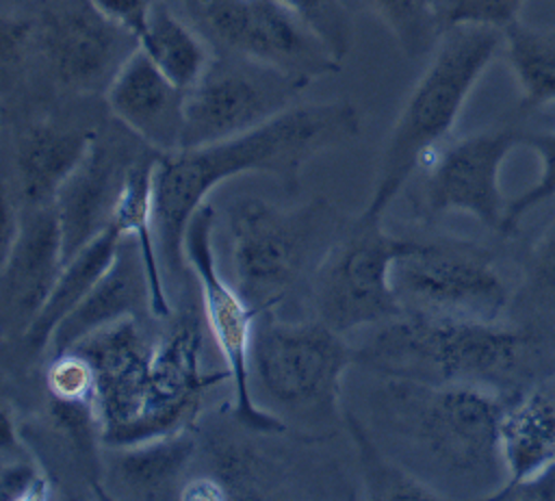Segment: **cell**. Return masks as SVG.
<instances>
[{
    "label": "cell",
    "mask_w": 555,
    "mask_h": 501,
    "mask_svg": "<svg viewBox=\"0 0 555 501\" xmlns=\"http://www.w3.org/2000/svg\"><path fill=\"white\" fill-rule=\"evenodd\" d=\"M356 360V351L319 319L282 321L275 310L256 314L249 347V380L264 410L293 419L304 438L345 419L340 408L343 375Z\"/></svg>",
    "instance_id": "6"
},
{
    "label": "cell",
    "mask_w": 555,
    "mask_h": 501,
    "mask_svg": "<svg viewBox=\"0 0 555 501\" xmlns=\"http://www.w3.org/2000/svg\"><path fill=\"white\" fill-rule=\"evenodd\" d=\"M35 48L54 80L72 93H104L139 39L91 0H39Z\"/></svg>",
    "instance_id": "14"
},
{
    "label": "cell",
    "mask_w": 555,
    "mask_h": 501,
    "mask_svg": "<svg viewBox=\"0 0 555 501\" xmlns=\"http://www.w3.org/2000/svg\"><path fill=\"white\" fill-rule=\"evenodd\" d=\"M63 265V234L54 204L22 206V228L0 271L4 343L22 338L50 297Z\"/></svg>",
    "instance_id": "16"
},
{
    "label": "cell",
    "mask_w": 555,
    "mask_h": 501,
    "mask_svg": "<svg viewBox=\"0 0 555 501\" xmlns=\"http://www.w3.org/2000/svg\"><path fill=\"white\" fill-rule=\"evenodd\" d=\"M91 2L115 24H119L121 28L139 37L152 7L158 0H91Z\"/></svg>",
    "instance_id": "35"
},
{
    "label": "cell",
    "mask_w": 555,
    "mask_h": 501,
    "mask_svg": "<svg viewBox=\"0 0 555 501\" xmlns=\"http://www.w3.org/2000/svg\"><path fill=\"white\" fill-rule=\"evenodd\" d=\"M501 48L499 28L453 26L440 33L388 132L362 217L382 219L423 158L447 141L470 91Z\"/></svg>",
    "instance_id": "5"
},
{
    "label": "cell",
    "mask_w": 555,
    "mask_h": 501,
    "mask_svg": "<svg viewBox=\"0 0 555 501\" xmlns=\"http://www.w3.org/2000/svg\"><path fill=\"white\" fill-rule=\"evenodd\" d=\"M306 89L262 63L215 54L206 74L184 95L182 147H199L243 134L293 106Z\"/></svg>",
    "instance_id": "13"
},
{
    "label": "cell",
    "mask_w": 555,
    "mask_h": 501,
    "mask_svg": "<svg viewBox=\"0 0 555 501\" xmlns=\"http://www.w3.org/2000/svg\"><path fill=\"white\" fill-rule=\"evenodd\" d=\"M119 239V230L111 226L63 265L50 297L17 341L26 358H37L48 351L52 332L87 297V293L111 267L117 254Z\"/></svg>",
    "instance_id": "22"
},
{
    "label": "cell",
    "mask_w": 555,
    "mask_h": 501,
    "mask_svg": "<svg viewBox=\"0 0 555 501\" xmlns=\"http://www.w3.org/2000/svg\"><path fill=\"white\" fill-rule=\"evenodd\" d=\"M193 427L143 442L108 447L106 481L124 499H171L180 494V477L195 458Z\"/></svg>",
    "instance_id": "20"
},
{
    "label": "cell",
    "mask_w": 555,
    "mask_h": 501,
    "mask_svg": "<svg viewBox=\"0 0 555 501\" xmlns=\"http://www.w3.org/2000/svg\"><path fill=\"white\" fill-rule=\"evenodd\" d=\"M343 423L353 440L369 499H444L412 471L388 458L353 412L345 410Z\"/></svg>",
    "instance_id": "25"
},
{
    "label": "cell",
    "mask_w": 555,
    "mask_h": 501,
    "mask_svg": "<svg viewBox=\"0 0 555 501\" xmlns=\"http://www.w3.org/2000/svg\"><path fill=\"white\" fill-rule=\"evenodd\" d=\"M499 436L507 479L555 462V380L527 384L505 397Z\"/></svg>",
    "instance_id": "21"
},
{
    "label": "cell",
    "mask_w": 555,
    "mask_h": 501,
    "mask_svg": "<svg viewBox=\"0 0 555 501\" xmlns=\"http://www.w3.org/2000/svg\"><path fill=\"white\" fill-rule=\"evenodd\" d=\"M527 0H438L440 30L453 26H490L507 28L520 20Z\"/></svg>",
    "instance_id": "30"
},
{
    "label": "cell",
    "mask_w": 555,
    "mask_h": 501,
    "mask_svg": "<svg viewBox=\"0 0 555 501\" xmlns=\"http://www.w3.org/2000/svg\"><path fill=\"white\" fill-rule=\"evenodd\" d=\"M345 221L325 197L297 208L260 197H238L228 206L234 286L256 314L275 310L293 288L308 284Z\"/></svg>",
    "instance_id": "7"
},
{
    "label": "cell",
    "mask_w": 555,
    "mask_h": 501,
    "mask_svg": "<svg viewBox=\"0 0 555 501\" xmlns=\"http://www.w3.org/2000/svg\"><path fill=\"white\" fill-rule=\"evenodd\" d=\"M35 43V20L4 15L0 24V54H2V76L4 82L11 74L20 72L26 63L30 48Z\"/></svg>",
    "instance_id": "33"
},
{
    "label": "cell",
    "mask_w": 555,
    "mask_h": 501,
    "mask_svg": "<svg viewBox=\"0 0 555 501\" xmlns=\"http://www.w3.org/2000/svg\"><path fill=\"white\" fill-rule=\"evenodd\" d=\"M199 347V323L191 312L154 338L143 330V319L126 317L72 347L95 373L104 447L134 445L193 427L204 393L230 380L228 371L202 369Z\"/></svg>",
    "instance_id": "2"
},
{
    "label": "cell",
    "mask_w": 555,
    "mask_h": 501,
    "mask_svg": "<svg viewBox=\"0 0 555 501\" xmlns=\"http://www.w3.org/2000/svg\"><path fill=\"white\" fill-rule=\"evenodd\" d=\"M126 134L117 137L98 128L89 152L54 197L65 262L111 228L126 174L134 158L150 147L139 137L128 141Z\"/></svg>",
    "instance_id": "15"
},
{
    "label": "cell",
    "mask_w": 555,
    "mask_h": 501,
    "mask_svg": "<svg viewBox=\"0 0 555 501\" xmlns=\"http://www.w3.org/2000/svg\"><path fill=\"white\" fill-rule=\"evenodd\" d=\"M215 210L202 204L191 217L184 232V260L197 278L208 330L225 360V371L232 382V414L249 432L284 434L288 425L256 403L249 380V347L256 312L236 291L221 278L212 247Z\"/></svg>",
    "instance_id": "12"
},
{
    "label": "cell",
    "mask_w": 555,
    "mask_h": 501,
    "mask_svg": "<svg viewBox=\"0 0 555 501\" xmlns=\"http://www.w3.org/2000/svg\"><path fill=\"white\" fill-rule=\"evenodd\" d=\"M522 143L512 128H490L444 141L423 158L412 187V208L418 217L440 213H468L490 230L505 234L507 200L501 191V167L509 152Z\"/></svg>",
    "instance_id": "11"
},
{
    "label": "cell",
    "mask_w": 555,
    "mask_h": 501,
    "mask_svg": "<svg viewBox=\"0 0 555 501\" xmlns=\"http://www.w3.org/2000/svg\"><path fill=\"white\" fill-rule=\"evenodd\" d=\"M522 288L535 306L555 312V210L529 247Z\"/></svg>",
    "instance_id": "31"
},
{
    "label": "cell",
    "mask_w": 555,
    "mask_h": 501,
    "mask_svg": "<svg viewBox=\"0 0 555 501\" xmlns=\"http://www.w3.org/2000/svg\"><path fill=\"white\" fill-rule=\"evenodd\" d=\"M0 497L2 499H50L52 484L39 466L30 464L17 455L13 462L2 464V479H0Z\"/></svg>",
    "instance_id": "32"
},
{
    "label": "cell",
    "mask_w": 555,
    "mask_h": 501,
    "mask_svg": "<svg viewBox=\"0 0 555 501\" xmlns=\"http://www.w3.org/2000/svg\"><path fill=\"white\" fill-rule=\"evenodd\" d=\"M538 343L533 332L501 321L403 312L379 325L356 358L388 377L473 384L509 397L527 386Z\"/></svg>",
    "instance_id": "4"
},
{
    "label": "cell",
    "mask_w": 555,
    "mask_h": 501,
    "mask_svg": "<svg viewBox=\"0 0 555 501\" xmlns=\"http://www.w3.org/2000/svg\"><path fill=\"white\" fill-rule=\"evenodd\" d=\"M46 386L56 401L91 403L95 408V373L91 362L78 349L50 356Z\"/></svg>",
    "instance_id": "29"
},
{
    "label": "cell",
    "mask_w": 555,
    "mask_h": 501,
    "mask_svg": "<svg viewBox=\"0 0 555 501\" xmlns=\"http://www.w3.org/2000/svg\"><path fill=\"white\" fill-rule=\"evenodd\" d=\"M405 56L429 54L440 37L438 0H366Z\"/></svg>",
    "instance_id": "26"
},
{
    "label": "cell",
    "mask_w": 555,
    "mask_h": 501,
    "mask_svg": "<svg viewBox=\"0 0 555 501\" xmlns=\"http://www.w3.org/2000/svg\"><path fill=\"white\" fill-rule=\"evenodd\" d=\"M191 24L228 54L273 67L308 87L340 69L325 43L280 0H184Z\"/></svg>",
    "instance_id": "10"
},
{
    "label": "cell",
    "mask_w": 555,
    "mask_h": 501,
    "mask_svg": "<svg viewBox=\"0 0 555 501\" xmlns=\"http://www.w3.org/2000/svg\"><path fill=\"white\" fill-rule=\"evenodd\" d=\"M343 63L351 48V20L343 0H280Z\"/></svg>",
    "instance_id": "27"
},
{
    "label": "cell",
    "mask_w": 555,
    "mask_h": 501,
    "mask_svg": "<svg viewBox=\"0 0 555 501\" xmlns=\"http://www.w3.org/2000/svg\"><path fill=\"white\" fill-rule=\"evenodd\" d=\"M137 39L154 65L184 91L206 74L217 54L212 43L165 0L152 7Z\"/></svg>",
    "instance_id": "23"
},
{
    "label": "cell",
    "mask_w": 555,
    "mask_h": 501,
    "mask_svg": "<svg viewBox=\"0 0 555 501\" xmlns=\"http://www.w3.org/2000/svg\"><path fill=\"white\" fill-rule=\"evenodd\" d=\"M503 50L520 89V106L533 111L555 102V39L516 20L503 28Z\"/></svg>",
    "instance_id": "24"
},
{
    "label": "cell",
    "mask_w": 555,
    "mask_h": 501,
    "mask_svg": "<svg viewBox=\"0 0 555 501\" xmlns=\"http://www.w3.org/2000/svg\"><path fill=\"white\" fill-rule=\"evenodd\" d=\"M490 499L503 501H555V462L533 471L531 475L507 479Z\"/></svg>",
    "instance_id": "34"
},
{
    "label": "cell",
    "mask_w": 555,
    "mask_h": 501,
    "mask_svg": "<svg viewBox=\"0 0 555 501\" xmlns=\"http://www.w3.org/2000/svg\"><path fill=\"white\" fill-rule=\"evenodd\" d=\"M126 317L143 321L156 319L152 312V293L145 262L137 239L130 234H121L117 254L106 273L52 332L48 354H63L85 336Z\"/></svg>",
    "instance_id": "18"
},
{
    "label": "cell",
    "mask_w": 555,
    "mask_h": 501,
    "mask_svg": "<svg viewBox=\"0 0 555 501\" xmlns=\"http://www.w3.org/2000/svg\"><path fill=\"white\" fill-rule=\"evenodd\" d=\"M360 130V111L347 100L293 104L243 134L160 154L154 169V226L163 271L184 278L186 226L217 184L258 171L295 193L310 158L353 141Z\"/></svg>",
    "instance_id": "1"
},
{
    "label": "cell",
    "mask_w": 555,
    "mask_h": 501,
    "mask_svg": "<svg viewBox=\"0 0 555 501\" xmlns=\"http://www.w3.org/2000/svg\"><path fill=\"white\" fill-rule=\"evenodd\" d=\"M408 243L384 232L382 219H347L306 284L314 319L347 334L401 317L392 265Z\"/></svg>",
    "instance_id": "8"
},
{
    "label": "cell",
    "mask_w": 555,
    "mask_h": 501,
    "mask_svg": "<svg viewBox=\"0 0 555 501\" xmlns=\"http://www.w3.org/2000/svg\"><path fill=\"white\" fill-rule=\"evenodd\" d=\"M505 397L481 386L390 377L379 410L386 427L418 462L412 473L451 494L490 499L507 479L501 453ZM436 490V488H434Z\"/></svg>",
    "instance_id": "3"
},
{
    "label": "cell",
    "mask_w": 555,
    "mask_h": 501,
    "mask_svg": "<svg viewBox=\"0 0 555 501\" xmlns=\"http://www.w3.org/2000/svg\"><path fill=\"white\" fill-rule=\"evenodd\" d=\"M522 143L540 158V176L527 191L507 200L505 234H512L527 213L555 197V132L522 134Z\"/></svg>",
    "instance_id": "28"
},
{
    "label": "cell",
    "mask_w": 555,
    "mask_h": 501,
    "mask_svg": "<svg viewBox=\"0 0 555 501\" xmlns=\"http://www.w3.org/2000/svg\"><path fill=\"white\" fill-rule=\"evenodd\" d=\"M95 126L37 119L17 130L13 141V193L24 208L54 204L72 171L95 137Z\"/></svg>",
    "instance_id": "19"
},
{
    "label": "cell",
    "mask_w": 555,
    "mask_h": 501,
    "mask_svg": "<svg viewBox=\"0 0 555 501\" xmlns=\"http://www.w3.org/2000/svg\"><path fill=\"white\" fill-rule=\"evenodd\" d=\"M392 288L403 312L501 321L509 304L492 256L457 239H410L392 265Z\"/></svg>",
    "instance_id": "9"
},
{
    "label": "cell",
    "mask_w": 555,
    "mask_h": 501,
    "mask_svg": "<svg viewBox=\"0 0 555 501\" xmlns=\"http://www.w3.org/2000/svg\"><path fill=\"white\" fill-rule=\"evenodd\" d=\"M184 95L137 46L104 91L108 113L121 128L160 154L182 147Z\"/></svg>",
    "instance_id": "17"
}]
</instances>
